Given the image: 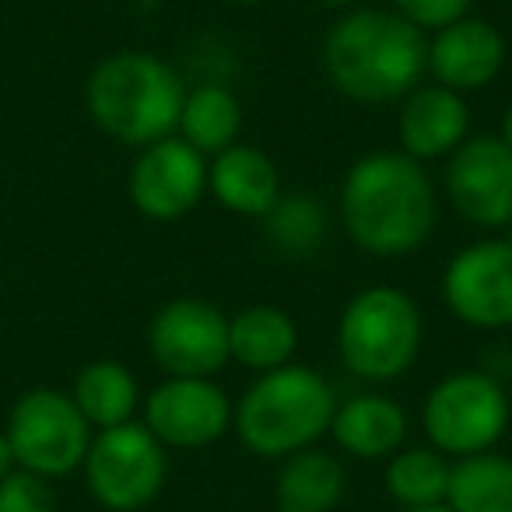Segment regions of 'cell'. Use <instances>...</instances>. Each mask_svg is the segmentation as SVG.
Wrapping results in <instances>:
<instances>
[{"label": "cell", "instance_id": "1", "mask_svg": "<svg viewBox=\"0 0 512 512\" xmlns=\"http://www.w3.org/2000/svg\"><path fill=\"white\" fill-rule=\"evenodd\" d=\"M337 211L348 239L379 260L411 256L432 239L439 197L425 162L404 151H369L344 172Z\"/></svg>", "mask_w": 512, "mask_h": 512}, {"label": "cell", "instance_id": "2", "mask_svg": "<svg viewBox=\"0 0 512 512\" xmlns=\"http://www.w3.org/2000/svg\"><path fill=\"white\" fill-rule=\"evenodd\" d=\"M323 71L351 102H400L428 78V36L397 11L348 8L323 39Z\"/></svg>", "mask_w": 512, "mask_h": 512}, {"label": "cell", "instance_id": "3", "mask_svg": "<svg viewBox=\"0 0 512 512\" xmlns=\"http://www.w3.org/2000/svg\"><path fill=\"white\" fill-rule=\"evenodd\" d=\"M183 95L186 85L176 67L144 50L102 57L85 88L95 127L130 148H148L176 134Z\"/></svg>", "mask_w": 512, "mask_h": 512}, {"label": "cell", "instance_id": "4", "mask_svg": "<svg viewBox=\"0 0 512 512\" xmlns=\"http://www.w3.org/2000/svg\"><path fill=\"white\" fill-rule=\"evenodd\" d=\"M337 411V393L313 365L288 362L256 376L235 400L232 428L253 456L285 460L309 446H320Z\"/></svg>", "mask_w": 512, "mask_h": 512}, {"label": "cell", "instance_id": "5", "mask_svg": "<svg viewBox=\"0 0 512 512\" xmlns=\"http://www.w3.org/2000/svg\"><path fill=\"white\" fill-rule=\"evenodd\" d=\"M421 341V309L397 285H369L355 292L337 320V355L344 369L376 386L407 376L421 355Z\"/></svg>", "mask_w": 512, "mask_h": 512}, {"label": "cell", "instance_id": "6", "mask_svg": "<svg viewBox=\"0 0 512 512\" xmlns=\"http://www.w3.org/2000/svg\"><path fill=\"white\" fill-rule=\"evenodd\" d=\"M512 421L509 390L491 372L463 369L442 376L421 404V428L449 460L477 456L505 439Z\"/></svg>", "mask_w": 512, "mask_h": 512}, {"label": "cell", "instance_id": "7", "mask_svg": "<svg viewBox=\"0 0 512 512\" xmlns=\"http://www.w3.org/2000/svg\"><path fill=\"white\" fill-rule=\"evenodd\" d=\"M92 498L109 512H141L165 488L169 453L144 421L102 428L81 463Z\"/></svg>", "mask_w": 512, "mask_h": 512}, {"label": "cell", "instance_id": "8", "mask_svg": "<svg viewBox=\"0 0 512 512\" xmlns=\"http://www.w3.org/2000/svg\"><path fill=\"white\" fill-rule=\"evenodd\" d=\"M95 428L78 411L71 393L53 390V386H36L22 393L11 407L8 418V442L15 453V467L32 470L46 477H67L81 470L92 446Z\"/></svg>", "mask_w": 512, "mask_h": 512}, {"label": "cell", "instance_id": "9", "mask_svg": "<svg viewBox=\"0 0 512 512\" xmlns=\"http://www.w3.org/2000/svg\"><path fill=\"white\" fill-rule=\"evenodd\" d=\"M442 302L470 330L512 327V239L484 235L456 249L442 271Z\"/></svg>", "mask_w": 512, "mask_h": 512}, {"label": "cell", "instance_id": "10", "mask_svg": "<svg viewBox=\"0 0 512 512\" xmlns=\"http://www.w3.org/2000/svg\"><path fill=\"white\" fill-rule=\"evenodd\" d=\"M442 186L467 225L484 232L512 228V151L498 134H470L446 158Z\"/></svg>", "mask_w": 512, "mask_h": 512}, {"label": "cell", "instance_id": "11", "mask_svg": "<svg viewBox=\"0 0 512 512\" xmlns=\"http://www.w3.org/2000/svg\"><path fill=\"white\" fill-rule=\"evenodd\" d=\"M235 404L207 376H165L144 397V428L165 449H207L232 432Z\"/></svg>", "mask_w": 512, "mask_h": 512}, {"label": "cell", "instance_id": "12", "mask_svg": "<svg viewBox=\"0 0 512 512\" xmlns=\"http://www.w3.org/2000/svg\"><path fill=\"white\" fill-rule=\"evenodd\" d=\"M148 351L165 376L214 379L228 365V316L204 299L165 302L148 323Z\"/></svg>", "mask_w": 512, "mask_h": 512}, {"label": "cell", "instance_id": "13", "mask_svg": "<svg viewBox=\"0 0 512 512\" xmlns=\"http://www.w3.org/2000/svg\"><path fill=\"white\" fill-rule=\"evenodd\" d=\"M127 193L148 221L183 218L207 193V158L183 137H162L148 148H137Z\"/></svg>", "mask_w": 512, "mask_h": 512}, {"label": "cell", "instance_id": "14", "mask_svg": "<svg viewBox=\"0 0 512 512\" xmlns=\"http://www.w3.org/2000/svg\"><path fill=\"white\" fill-rule=\"evenodd\" d=\"M509 46L495 22L460 18L428 39V78L449 92L474 95L502 74Z\"/></svg>", "mask_w": 512, "mask_h": 512}, {"label": "cell", "instance_id": "15", "mask_svg": "<svg viewBox=\"0 0 512 512\" xmlns=\"http://www.w3.org/2000/svg\"><path fill=\"white\" fill-rule=\"evenodd\" d=\"M470 137V106L467 95L449 92L435 81H421L411 95L400 99L397 141L400 151L418 162L449 158Z\"/></svg>", "mask_w": 512, "mask_h": 512}, {"label": "cell", "instance_id": "16", "mask_svg": "<svg viewBox=\"0 0 512 512\" xmlns=\"http://www.w3.org/2000/svg\"><path fill=\"white\" fill-rule=\"evenodd\" d=\"M207 193L239 218H264L285 193L281 172L267 151L235 141L207 162Z\"/></svg>", "mask_w": 512, "mask_h": 512}, {"label": "cell", "instance_id": "17", "mask_svg": "<svg viewBox=\"0 0 512 512\" xmlns=\"http://www.w3.org/2000/svg\"><path fill=\"white\" fill-rule=\"evenodd\" d=\"M407 411L386 393H355L337 400L330 439L351 460H390L407 442Z\"/></svg>", "mask_w": 512, "mask_h": 512}, {"label": "cell", "instance_id": "18", "mask_svg": "<svg viewBox=\"0 0 512 512\" xmlns=\"http://www.w3.org/2000/svg\"><path fill=\"white\" fill-rule=\"evenodd\" d=\"M295 351H299V323L281 306L256 302L228 316V362L242 365L253 376L295 362Z\"/></svg>", "mask_w": 512, "mask_h": 512}, {"label": "cell", "instance_id": "19", "mask_svg": "<svg viewBox=\"0 0 512 512\" xmlns=\"http://www.w3.org/2000/svg\"><path fill=\"white\" fill-rule=\"evenodd\" d=\"M344 495H348V470L341 456L323 446L285 456L274 477L278 512H334Z\"/></svg>", "mask_w": 512, "mask_h": 512}, {"label": "cell", "instance_id": "20", "mask_svg": "<svg viewBox=\"0 0 512 512\" xmlns=\"http://www.w3.org/2000/svg\"><path fill=\"white\" fill-rule=\"evenodd\" d=\"M242 134V102L232 88L218 81L186 88L183 109H179L176 137H183L190 148H197L204 158H214L218 151L232 148Z\"/></svg>", "mask_w": 512, "mask_h": 512}, {"label": "cell", "instance_id": "21", "mask_svg": "<svg viewBox=\"0 0 512 512\" xmlns=\"http://www.w3.org/2000/svg\"><path fill=\"white\" fill-rule=\"evenodd\" d=\"M78 411L85 414V421L102 432V428H116L134 421L137 407H141V386H137L134 372L116 358H99L88 362L78 372L71 390Z\"/></svg>", "mask_w": 512, "mask_h": 512}, {"label": "cell", "instance_id": "22", "mask_svg": "<svg viewBox=\"0 0 512 512\" xmlns=\"http://www.w3.org/2000/svg\"><path fill=\"white\" fill-rule=\"evenodd\" d=\"M264 239L281 260H309L327 242V207L306 190L281 193L278 204L264 214Z\"/></svg>", "mask_w": 512, "mask_h": 512}, {"label": "cell", "instance_id": "23", "mask_svg": "<svg viewBox=\"0 0 512 512\" xmlns=\"http://www.w3.org/2000/svg\"><path fill=\"white\" fill-rule=\"evenodd\" d=\"M446 505L453 512H512V456L488 449L453 460Z\"/></svg>", "mask_w": 512, "mask_h": 512}, {"label": "cell", "instance_id": "24", "mask_svg": "<svg viewBox=\"0 0 512 512\" xmlns=\"http://www.w3.org/2000/svg\"><path fill=\"white\" fill-rule=\"evenodd\" d=\"M449 456H442L432 446L400 449L386 460V495L400 509H428V505H446L449 491Z\"/></svg>", "mask_w": 512, "mask_h": 512}, {"label": "cell", "instance_id": "25", "mask_svg": "<svg viewBox=\"0 0 512 512\" xmlns=\"http://www.w3.org/2000/svg\"><path fill=\"white\" fill-rule=\"evenodd\" d=\"M0 512H60V502L46 477L15 467L0 481Z\"/></svg>", "mask_w": 512, "mask_h": 512}, {"label": "cell", "instance_id": "26", "mask_svg": "<svg viewBox=\"0 0 512 512\" xmlns=\"http://www.w3.org/2000/svg\"><path fill=\"white\" fill-rule=\"evenodd\" d=\"M390 4L404 22H411L425 36L467 18L474 8V0H390Z\"/></svg>", "mask_w": 512, "mask_h": 512}, {"label": "cell", "instance_id": "27", "mask_svg": "<svg viewBox=\"0 0 512 512\" xmlns=\"http://www.w3.org/2000/svg\"><path fill=\"white\" fill-rule=\"evenodd\" d=\"M15 470V453H11V442H8V435L0 432V481Z\"/></svg>", "mask_w": 512, "mask_h": 512}, {"label": "cell", "instance_id": "28", "mask_svg": "<svg viewBox=\"0 0 512 512\" xmlns=\"http://www.w3.org/2000/svg\"><path fill=\"white\" fill-rule=\"evenodd\" d=\"M498 141L505 144V148L512 151V102L505 106V113H502V127H498Z\"/></svg>", "mask_w": 512, "mask_h": 512}, {"label": "cell", "instance_id": "29", "mask_svg": "<svg viewBox=\"0 0 512 512\" xmlns=\"http://www.w3.org/2000/svg\"><path fill=\"white\" fill-rule=\"evenodd\" d=\"M313 4H320V8H330V11H348L351 4H358V0H313Z\"/></svg>", "mask_w": 512, "mask_h": 512}, {"label": "cell", "instance_id": "30", "mask_svg": "<svg viewBox=\"0 0 512 512\" xmlns=\"http://www.w3.org/2000/svg\"><path fill=\"white\" fill-rule=\"evenodd\" d=\"M404 512H453L449 505H428V509H404Z\"/></svg>", "mask_w": 512, "mask_h": 512}, {"label": "cell", "instance_id": "31", "mask_svg": "<svg viewBox=\"0 0 512 512\" xmlns=\"http://www.w3.org/2000/svg\"><path fill=\"white\" fill-rule=\"evenodd\" d=\"M228 4H239V8H256V4H267V0H228Z\"/></svg>", "mask_w": 512, "mask_h": 512}]
</instances>
